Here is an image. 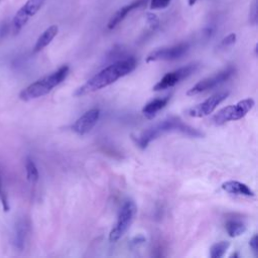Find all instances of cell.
<instances>
[{"mask_svg": "<svg viewBox=\"0 0 258 258\" xmlns=\"http://www.w3.org/2000/svg\"><path fill=\"white\" fill-rule=\"evenodd\" d=\"M235 73V69L233 67H228L227 69L217 73L216 75H213L211 77H208L202 81H200L198 84H196L191 89H189L186 93L187 96H194V95H198L202 92L211 90L223 83H225L226 81H228Z\"/></svg>", "mask_w": 258, "mask_h": 258, "instance_id": "7", "label": "cell"}, {"mask_svg": "<svg viewBox=\"0 0 258 258\" xmlns=\"http://www.w3.org/2000/svg\"><path fill=\"white\" fill-rule=\"evenodd\" d=\"M69 74V67L62 66L57 71L40 78L34 83L30 84L19 94V98L23 101H30L48 94L53 88L58 86Z\"/></svg>", "mask_w": 258, "mask_h": 258, "instance_id": "3", "label": "cell"}, {"mask_svg": "<svg viewBox=\"0 0 258 258\" xmlns=\"http://www.w3.org/2000/svg\"><path fill=\"white\" fill-rule=\"evenodd\" d=\"M258 19V9H257V0H252L250 11H249V21L251 24L255 25Z\"/></svg>", "mask_w": 258, "mask_h": 258, "instance_id": "21", "label": "cell"}, {"mask_svg": "<svg viewBox=\"0 0 258 258\" xmlns=\"http://www.w3.org/2000/svg\"><path fill=\"white\" fill-rule=\"evenodd\" d=\"M137 208L133 201L128 200L122 205L117 217L116 224L109 235V240L111 242L118 241L127 232L134 220Z\"/></svg>", "mask_w": 258, "mask_h": 258, "instance_id": "4", "label": "cell"}, {"mask_svg": "<svg viewBox=\"0 0 258 258\" xmlns=\"http://www.w3.org/2000/svg\"><path fill=\"white\" fill-rule=\"evenodd\" d=\"M197 1H198V0H188V5H189V6H194Z\"/></svg>", "mask_w": 258, "mask_h": 258, "instance_id": "26", "label": "cell"}, {"mask_svg": "<svg viewBox=\"0 0 258 258\" xmlns=\"http://www.w3.org/2000/svg\"><path fill=\"white\" fill-rule=\"evenodd\" d=\"M170 97L166 96L165 98H159V99H154L151 102L147 103L143 109H142V113L143 115L148 118V119H152L153 117H155V115L157 114L158 111H160L162 108H164L168 101H169Z\"/></svg>", "mask_w": 258, "mask_h": 258, "instance_id": "15", "label": "cell"}, {"mask_svg": "<svg viewBox=\"0 0 258 258\" xmlns=\"http://www.w3.org/2000/svg\"><path fill=\"white\" fill-rule=\"evenodd\" d=\"M236 34L235 33H230L229 35H227L226 37L223 38V40L221 41V46H229V45H232L235 43L236 41Z\"/></svg>", "mask_w": 258, "mask_h": 258, "instance_id": "23", "label": "cell"}, {"mask_svg": "<svg viewBox=\"0 0 258 258\" xmlns=\"http://www.w3.org/2000/svg\"><path fill=\"white\" fill-rule=\"evenodd\" d=\"M171 0H151L150 1V9L156 10V9H163L166 8Z\"/></svg>", "mask_w": 258, "mask_h": 258, "instance_id": "22", "label": "cell"}, {"mask_svg": "<svg viewBox=\"0 0 258 258\" xmlns=\"http://www.w3.org/2000/svg\"><path fill=\"white\" fill-rule=\"evenodd\" d=\"M167 132H180L184 135L190 136V137H202L204 136V133L199 131L198 129L183 123L179 118L171 117L168 119H165L148 129L144 130L138 137H133L135 140V143L140 148H145L152 140L156 139L157 137L163 135Z\"/></svg>", "mask_w": 258, "mask_h": 258, "instance_id": "2", "label": "cell"}, {"mask_svg": "<svg viewBox=\"0 0 258 258\" xmlns=\"http://www.w3.org/2000/svg\"><path fill=\"white\" fill-rule=\"evenodd\" d=\"M229 247H230V243L227 241L218 242L211 247L210 256L212 258H221L225 255V253L227 252Z\"/></svg>", "mask_w": 258, "mask_h": 258, "instance_id": "19", "label": "cell"}, {"mask_svg": "<svg viewBox=\"0 0 258 258\" xmlns=\"http://www.w3.org/2000/svg\"><path fill=\"white\" fill-rule=\"evenodd\" d=\"M145 19L151 29H156L159 26V18L157 17V15L155 13L147 12L145 14Z\"/></svg>", "mask_w": 258, "mask_h": 258, "instance_id": "20", "label": "cell"}, {"mask_svg": "<svg viewBox=\"0 0 258 258\" xmlns=\"http://www.w3.org/2000/svg\"><path fill=\"white\" fill-rule=\"evenodd\" d=\"M222 188L232 195L254 197V191L245 183L238 180H228L222 184Z\"/></svg>", "mask_w": 258, "mask_h": 258, "instance_id": "13", "label": "cell"}, {"mask_svg": "<svg viewBox=\"0 0 258 258\" xmlns=\"http://www.w3.org/2000/svg\"><path fill=\"white\" fill-rule=\"evenodd\" d=\"M229 96V92H219L212 97L208 98L204 102L191 107L187 110V115L195 118H202L210 115L219 104H221L227 97Z\"/></svg>", "mask_w": 258, "mask_h": 258, "instance_id": "10", "label": "cell"}, {"mask_svg": "<svg viewBox=\"0 0 258 258\" xmlns=\"http://www.w3.org/2000/svg\"><path fill=\"white\" fill-rule=\"evenodd\" d=\"M58 32V26L57 25H50L48 26L37 38L34 46H33V52H38L42 50L44 47H46L52 39L56 36Z\"/></svg>", "mask_w": 258, "mask_h": 258, "instance_id": "14", "label": "cell"}, {"mask_svg": "<svg viewBox=\"0 0 258 258\" xmlns=\"http://www.w3.org/2000/svg\"><path fill=\"white\" fill-rule=\"evenodd\" d=\"M255 105L253 99L248 98L238 102L235 105L227 106L221 109L213 117V122L216 125H223L229 121H236L242 119Z\"/></svg>", "mask_w": 258, "mask_h": 258, "instance_id": "5", "label": "cell"}, {"mask_svg": "<svg viewBox=\"0 0 258 258\" xmlns=\"http://www.w3.org/2000/svg\"><path fill=\"white\" fill-rule=\"evenodd\" d=\"M45 0H27L15 13L12 19V29L14 33H18L28 22V20L34 16Z\"/></svg>", "mask_w": 258, "mask_h": 258, "instance_id": "6", "label": "cell"}, {"mask_svg": "<svg viewBox=\"0 0 258 258\" xmlns=\"http://www.w3.org/2000/svg\"><path fill=\"white\" fill-rule=\"evenodd\" d=\"M2 191V183H1V179H0V194Z\"/></svg>", "mask_w": 258, "mask_h": 258, "instance_id": "27", "label": "cell"}, {"mask_svg": "<svg viewBox=\"0 0 258 258\" xmlns=\"http://www.w3.org/2000/svg\"><path fill=\"white\" fill-rule=\"evenodd\" d=\"M145 3V0H135L123 7H121L120 9H118L113 15L112 17L109 19L108 23H107V28L112 30L114 29L118 24H120L124 18L134 9L139 8L140 6H142Z\"/></svg>", "mask_w": 258, "mask_h": 258, "instance_id": "12", "label": "cell"}, {"mask_svg": "<svg viewBox=\"0 0 258 258\" xmlns=\"http://www.w3.org/2000/svg\"><path fill=\"white\" fill-rule=\"evenodd\" d=\"M25 171H26V177L31 183H35L38 180L39 174H38L37 167L34 164L33 160L29 157H27L25 161Z\"/></svg>", "mask_w": 258, "mask_h": 258, "instance_id": "18", "label": "cell"}, {"mask_svg": "<svg viewBox=\"0 0 258 258\" xmlns=\"http://www.w3.org/2000/svg\"><path fill=\"white\" fill-rule=\"evenodd\" d=\"M135 68L136 59L134 57H128L122 60H118L97 73L86 84L80 87L75 92V95L83 96L106 88L115 83L120 78H123L130 74Z\"/></svg>", "mask_w": 258, "mask_h": 258, "instance_id": "1", "label": "cell"}, {"mask_svg": "<svg viewBox=\"0 0 258 258\" xmlns=\"http://www.w3.org/2000/svg\"><path fill=\"white\" fill-rule=\"evenodd\" d=\"M100 110L99 109H91L85 112L80 118L76 120V122L72 125V130L79 135H85L90 132L93 127L97 124L100 118Z\"/></svg>", "mask_w": 258, "mask_h": 258, "instance_id": "11", "label": "cell"}, {"mask_svg": "<svg viewBox=\"0 0 258 258\" xmlns=\"http://www.w3.org/2000/svg\"><path fill=\"white\" fill-rule=\"evenodd\" d=\"M249 245H250L252 251L254 252V254L257 255V253H258V246H257L258 245V237H257V235H254L251 238V240L249 242Z\"/></svg>", "mask_w": 258, "mask_h": 258, "instance_id": "24", "label": "cell"}, {"mask_svg": "<svg viewBox=\"0 0 258 258\" xmlns=\"http://www.w3.org/2000/svg\"><path fill=\"white\" fill-rule=\"evenodd\" d=\"M0 200L2 201V205H3V209L7 212L9 210V206H8V201H7V197L5 195V192L2 190L0 194Z\"/></svg>", "mask_w": 258, "mask_h": 258, "instance_id": "25", "label": "cell"}, {"mask_svg": "<svg viewBox=\"0 0 258 258\" xmlns=\"http://www.w3.org/2000/svg\"><path fill=\"white\" fill-rule=\"evenodd\" d=\"M198 63H189L185 67L179 68L173 72L167 73L164 77L153 87V91H161L173 87L183 79H186L198 70Z\"/></svg>", "mask_w": 258, "mask_h": 258, "instance_id": "8", "label": "cell"}, {"mask_svg": "<svg viewBox=\"0 0 258 258\" xmlns=\"http://www.w3.org/2000/svg\"><path fill=\"white\" fill-rule=\"evenodd\" d=\"M189 48V44L181 42L170 47H163L151 51L146 56V62H153L158 60H174L184 55Z\"/></svg>", "mask_w": 258, "mask_h": 258, "instance_id": "9", "label": "cell"}, {"mask_svg": "<svg viewBox=\"0 0 258 258\" xmlns=\"http://www.w3.org/2000/svg\"><path fill=\"white\" fill-rule=\"evenodd\" d=\"M27 235V223L25 220H19L15 227L14 245L18 250H22Z\"/></svg>", "mask_w": 258, "mask_h": 258, "instance_id": "16", "label": "cell"}, {"mask_svg": "<svg viewBox=\"0 0 258 258\" xmlns=\"http://www.w3.org/2000/svg\"><path fill=\"white\" fill-rule=\"evenodd\" d=\"M228 235L232 238L242 235L246 231V225L244 222L238 219H230L225 224Z\"/></svg>", "mask_w": 258, "mask_h": 258, "instance_id": "17", "label": "cell"}]
</instances>
